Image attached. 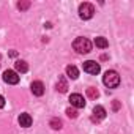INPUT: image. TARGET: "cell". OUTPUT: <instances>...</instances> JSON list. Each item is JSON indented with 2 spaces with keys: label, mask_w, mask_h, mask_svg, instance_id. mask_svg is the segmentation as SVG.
I'll list each match as a JSON object with an SVG mask.
<instances>
[{
  "label": "cell",
  "mask_w": 134,
  "mask_h": 134,
  "mask_svg": "<svg viewBox=\"0 0 134 134\" xmlns=\"http://www.w3.org/2000/svg\"><path fill=\"white\" fill-rule=\"evenodd\" d=\"M73 47H74V51L79 52V54H88V52L92 51V43H90V40H87V38H84V36H79V38L74 40Z\"/></svg>",
  "instance_id": "1"
},
{
  "label": "cell",
  "mask_w": 134,
  "mask_h": 134,
  "mask_svg": "<svg viewBox=\"0 0 134 134\" xmlns=\"http://www.w3.org/2000/svg\"><path fill=\"white\" fill-rule=\"evenodd\" d=\"M103 82L107 88H117L120 85V76L117 71H107L103 77Z\"/></svg>",
  "instance_id": "2"
},
{
  "label": "cell",
  "mask_w": 134,
  "mask_h": 134,
  "mask_svg": "<svg viewBox=\"0 0 134 134\" xmlns=\"http://www.w3.org/2000/svg\"><path fill=\"white\" fill-rule=\"evenodd\" d=\"M93 14H95V7H93L92 3L84 2V3L79 5V16H81V19H84V21L92 19Z\"/></svg>",
  "instance_id": "3"
},
{
  "label": "cell",
  "mask_w": 134,
  "mask_h": 134,
  "mask_svg": "<svg viewBox=\"0 0 134 134\" xmlns=\"http://www.w3.org/2000/svg\"><path fill=\"white\" fill-rule=\"evenodd\" d=\"M84 71L88 74H98L101 71V66L93 60H87V62H84Z\"/></svg>",
  "instance_id": "4"
},
{
  "label": "cell",
  "mask_w": 134,
  "mask_h": 134,
  "mask_svg": "<svg viewBox=\"0 0 134 134\" xmlns=\"http://www.w3.org/2000/svg\"><path fill=\"white\" fill-rule=\"evenodd\" d=\"M70 103H71L73 107H77V109L85 107V99H84V96L79 95V93H73V95L70 96Z\"/></svg>",
  "instance_id": "5"
},
{
  "label": "cell",
  "mask_w": 134,
  "mask_h": 134,
  "mask_svg": "<svg viewBox=\"0 0 134 134\" xmlns=\"http://www.w3.org/2000/svg\"><path fill=\"white\" fill-rule=\"evenodd\" d=\"M3 81H5L7 84L14 85V84H18V82H19V76H18V73H16V71H13V70H7V71L3 73Z\"/></svg>",
  "instance_id": "6"
},
{
  "label": "cell",
  "mask_w": 134,
  "mask_h": 134,
  "mask_svg": "<svg viewBox=\"0 0 134 134\" xmlns=\"http://www.w3.org/2000/svg\"><path fill=\"white\" fill-rule=\"evenodd\" d=\"M104 118H106V109L103 106H95L93 107V117H92V120L93 121H101Z\"/></svg>",
  "instance_id": "7"
},
{
  "label": "cell",
  "mask_w": 134,
  "mask_h": 134,
  "mask_svg": "<svg viewBox=\"0 0 134 134\" xmlns=\"http://www.w3.org/2000/svg\"><path fill=\"white\" fill-rule=\"evenodd\" d=\"M30 88H32V93L35 96H41L44 93V84L41 81H33L32 85H30Z\"/></svg>",
  "instance_id": "8"
},
{
  "label": "cell",
  "mask_w": 134,
  "mask_h": 134,
  "mask_svg": "<svg viewBox=\"0 0 134 134\" xmlns=\"http://www.w3.org/2000/svg\"><path fill=\"white\" fill-rule=\"evenodd\" d=\"M32 117L29 115V114H21L19 115V125L21 126H24V128H29V126H32Z\"/></svg>",
  "instance_id": "9"
},
{
  "label": "cell",
  "mask_w": 134,
  "mask_h": 134,
  "mask_svg": "<svg viewBox=\"0 0 134 134\" xmlns=\"http://www.w3.org/2000/svg\"><path fill=\"white\" fill-rule=\"evenodd\" d=\"M66 74H68L70 79H77L79 77V70L74 65H70V66H66Z\"/></svg>",
  "instance_id": "10"
},
{
  "label": "cell",
  "mask_w": 134,
  "mask_h": 134,
  "mask_svg": "<svg viewBox=\"0 0 134 134\" xmlns=\"http://www.w3.org/2000/svg\"><path fill=\"white\" fill-rule=\"evenodd\" d=\"M14 68H16L18 73H27V71H29V65H27V62H24V60H18V62L14 63Z\"/></svg>",
  "instance_id": "11"
},
{
  "label": "cell",
  "mask_w": 134,
  "mask_h": 134,
  "mask_svg": "<svg viewBox=\"0 0 134 134\" xmlns=\"http://www.w3.org/2000/svg\"><path fill=\"white\" fill-rule=\"evenodd\" d=\"M95 44H96V47H101V49H106L109 46V43H107V40L104 36H96L95 38Z\"/></svg>",
  "instance_id": "12"
},
{
  "label": "cell",
  "mask_w": 134,
  "mask_h": 134,
  "mask_svg": "<svg viewBox=\"0 0 134 134\" xmlns=\"http://www.w3.org/2000/svg\"><path fill=\"white\" fill-rule=\"evenodd\" d=\"M66 88H68V85H66L65 79H63V77H60V81H58V84H57V90H60L62 93H65V92H66Z\"/></svg>",
  "instance_id": "13"
},
{
  "label": "cell",
  "mask_w": 134,
  "mask_h": 134,
  "mask_svg": "<svg viewBox=\"0 0 134 134\" xmlns=\"http://www.w3.org/2000/svg\"><path fill=\"white\" fill-rule=\"evenodd\" d=\"M87 95H88V98H92V99H96V98L99 96V93H98V90H96V88H93V87H90V88H87Z\"/></svg>",
  "instance_id": "14"
},
{
  "label": "cell",
  "mask_w": 134,
  "mask_h": 134,
  "mask_svg": "<svg viewBox=\"0 0 134 134\" xmlns=\"http://www.w3.org/2000/svg\"><path fill=\"white\" fill-rule=\"evenodd\" d=\"M51 126H52L54 129H60V128H62V121L57 120V118H52V120H51Z\"/></svg>",
  "instance_id": "15"
},
{
  "label": "cell",
  "mask_w": 134,
  "mask_h": 134,
  "mask_svg": "<svg viewBox=\"0 0 134 134\" xmlns=\"http://www.w3.org/2000/svg\"><path fill=\"white\" fill-rule=\"evenodd\" d=\"M66 115H68L70 118H76V117H77V112H76L74 109H71V107H68V109H66Z\"/></svg>",
  "instance_id": "16"
},
{
  "label": "cell",
  "mask_w": 134,
  "mask_h": 134,
  "mask_svg": "<svg viewBox=\"0 0 134 134\" xmlns=\"http://www.w3.org/2000/svg\"><path fill=\"white\" fill-rule=\"evenodd\" d=\"M29 7H30V3H29V2H24V3H22V2H19V3H18V8H19V10H27Z\"/></svg>",
  "instance_id": "17"
},
{
  "label": "cell",
  "mask_w": 134,
  "mask_h": 134,
  "mask_svg": "<svg viewBox=\"0 0 134 134\" xmlns=\"http://www.w3.org/2000/svg\"><path fill=\"white\" fill-rule=\"evenodd\" d=\"M3 106H5V98H3L2 95H0V109H2Z\"/></svg>",
  "instance_id": "18"
}]
</instances>
